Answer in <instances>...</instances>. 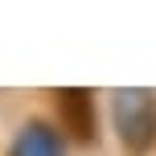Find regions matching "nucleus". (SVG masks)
Returning a JSON list of instances; mask_svg holds the SVG:
<instances>
[{"label": "nucleus", "instance_id": "3", "mask_svg": "<svg viewBox=\"0 0 156 156\" xmlns=\"http://www.w3.org/2000/svg\"><path fill=\"white\" fill-rule=\"evenodd\" d=\"M54 99H58V119L54 123L70 136V144L74 140L86 144L90 132H99V99H94L90 90H62V94H54Z\"/></svg>", "mask_w": 156, "mask_h": 156}, {"label": "nucleus", "instance_id": "2", "mask_svg": "<svg viewBox=\"0 0 156 156\" xmlns=\"http://www.w3.org/2000/svg\"><path fill=\"white\" fill-rule=\"evenodd\" d=\"M70 136L54 123L49 115H29L16 123L4 156H70Z\"/></svg>", "mask_w": 156, "mask_h": 156}, {"label": "nucleus", "instance_id": "1", "mask_svg": "<svg viewBox=\"0 0 156 156\" xmlns=\"http://www.w3.org/2000/svg\"><path fill=\"white\" fill-rule=\"evenodd\" d=\"M107 132L123 156H156V90L152 86H115L103 99Z\"/></svg>", "mask_w": 156, "mask_h": 156}]
</instances>
